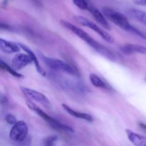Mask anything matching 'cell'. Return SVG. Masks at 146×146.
<instances>
[{"label":"cell","mask_w":146,"mask_h":146,"mask_svg":"<svg viewBox=\"0 0 146 146\" xmlns=\"http://www.w3.org/2000/svg\"><path fill=\"white\" fill-rule=\"evenodd\" d=\"M26 104H27L28 108H29L31 111H33L34 112H35L36 113L38 114L41 118H42L44 121H46V122L48 123V124H50L53 128H56V129L58 130H61V131L74 132V130H73L72 128H71V127L68 126V125H66V124L59 122V121L54 119V118H51V117L49 116L48 114L46 113L44 111H42L39 107H38L36 105H35L32 101H29V100L28 99L26 101Z\"/></svg>","instance_id":"cell-1"},{"label":"cell","mask_w":146,"mask_h":146,"mask_svg":"<svg viewBox=\"0 0 146 146\" xmlns=\"http://www.w3.org/2000/svg\"><path fill=\"white\" fill-rule=\"evenodd\" d=\"M103 12H104V15L110 21H111L113 23L116 24L120 28L130 32L132 25L130 24L129 21H128L126 16L118 12V11L109 8V7H104L103 8Z\"/></svg>","instance_id":"cell-2"},{"label":"cell","mask_w":146,"mask_h":146,"mask_svg":"<svg viewBox=\"0 0 146 146\" xmlns=\"http://www.w3.org/2000/svg\"><path fill=\"white\" fill-rule=\"evenodd\" d=\"M41 58L43 62L46 64L48 67L51 69L56 70V71H62V72L66 73L72 76H78V74L76 70L73 68L71 66L66 63L64 62L63 61L56 58H50V57L45 56L41 55Z\"/></svg>","instance_id":"cell-3"},{"label":"cell","mask_w":146,"mask_h":146,"mask_svg":"<svg viewBox=\"0 0 146 146\" xmlns=\"http://www.w3.org/2000/svg\"><path fill=\"white\" fill-rule=\"evenodd\" d=\"M76 21L78 23H79L81 25L84 26V27H86L88 28L94 30L96 33L98 34L99 36H101L104 40H105L106 42L110 43H113L114 42V38L110 34H108V32L104 30L103 29H101V27H98V25H96V24H94V22H92L91 21H90L89 19H88L87 18H85L84 17H81V16H77L75 17Z\"/></svg>","instance_id":"cell-4"},{"label":"cell","mask_w":146,"mask_h":146,"mask_svg":"<svg viewBox=\"0 0 146 146\" xmlns=\"http://www.w3.org/2000/svg\"><path fill=\"white\" fill-rule=\"evenodd\" d=\"M28 135V127L25 122L22 121H17L13 125L9 133V138L11 141L17 143H22L27 139Z\"/></svg>","instance_id":"cell-5"},{"label":"cell","mask_w":146,"mask_h":146,"mask_svg":"<svg viewBox=\"0 0 146 146\" xmlns=\"http://www.w3.org/2000/svg\"><path fill=\"white\" fill-rule=\"evenodd\" d=\"M61 24L65 27L66 29H68L69 31H72L74 34L77 36L79 37L81 39L84 40V41L87 43L90 46L94 47L96 46V44L98 43V41H96V40H94L89 34H87L86 32L82 30L81 29L78 28V27H76L74 24H72L71 23L68 22V21H65V20H61Z\"/></svg>","instance_id":"cell-6"},{"label":"cell","mask_w":146,"mask_h":146,"mask_svg":"<svg viewBox=\"0 0 146 146\" xmlns=\"http://www.w3.org/2000/svg\"><path fill=\"white\" fill-rule=\"evenodd\" d=\"M21 92L23 93L24 96L28 98L29 100H32V101H36V102L41 104L44 106L46 108L51 107V104L50 103L48 98L44 95L42 93H40L38 91H35V90L31 89V88H26V87L21 86L20 87Z\"/></svg>","instance_id":"cell-7"},{"label":"cell","mask_w":146,"mask_h":146,"mask_svg":"<svg viewBox=\"0 0 146 146\" xmlns=\"http://www.w3.org/2000/svg\"><path fill=\"white\" fill-rule=\"evenodd\" d=\"M31 62L32 59L28 54H18L13 58L11 67L16 71H19Z\"/></svg>","instance_id":"cell-8"},{"label":"cell","mask_w":146,"mask_h":146,"mask_svg":"<svg viewBox=\"0 0 146 146\" xmlns=\"http://www.w3.org/2000/svg\"><path fill=\"white\" fill-rule=\"evenodd\" d=\"M88 10H89L90 12L91 13L94 19L97 21L98 24H99L101 27H103V28L107 30H111V27H110L106 19L98 9L94 7V6H89V8Z\"/></svg>","instance_id":"cell-9"},{"label":"cell","mask_w":146,"mask_h":146,"mask_svg":"<svg viewBox=\"0 0 146 146\" xmlns=\"http://www.w3.org/2000/svg\"><path fill=\"white\" fill-rule=\"evenodd\" d=\"M120 50L123 54L125 55H131V54H136V53L146 54V47L140 45H135V44H125L121 47Z\"/></svg>","instance_id":"cell-10"},{"label":"cell","mask_w":146,"mask_h":146,"mask_svg":"<svg viewBox=\"0 0 146 146\" xmlns=\"http://www.w3.org/2000/svg\"><path fill=\"white\" fill-rule=\"evenodd\" d=\"M21 48L19 44L6 41L3 38L0 39V49L2 52L7 54H13V53L19 52Z\"/></svg>","instance_id":"cell-11"},{"label":"cell","mask_w":146,"mask_h":146,"mask_svg":"<svg viewBox=\"0 0 146 146\" xmlns=\"http://www.w3.org/2000/svg\"><path fill=\"white\" fill-rule=\"evenodd\" d=\"M19 45L20 46V47L21 48V49L24 50V51H25L27 54H28L29 55V56L31 57V58L32 59V61L34 62V65H35L36 69L37 72H38L40 75L42 76H45L46 75V74L45 71H44V70L41 68V66H40L38 58H37V57L36 56V55L34 54V53L33 52V51H31V50L30 49L28 46H27L24 45V44H21V43H19Z\"/></svg>","instance_id":"cell-12"},{"label":"cell","mask_w":146,"mask_h":146,"mask_svg":"<svg viewBox=\"0 0 146 146\" xmlns=\"http://www.w3.org/2000/svg\"><path fill=\"white\" fill-rule=\"evenodd\" d=\"M127 136L132 143L137 146H146V138L129 129L125 131Z\"/></svg>","instance_id":"cell-13"},{"label":"cell","mask_w":146,"mask_h":146,"mask_svg":"<svg viewBox=\"0 0 146 146\" xmlns=\"http://www.w3.org/2000/svg\"><path fill=\"white\" fill-rule=\"evenodd\" d=\"M62 107L68 113H69L70 115H72V116L76 117V118H80V119L85 120V121H88V122H92V121H94L93 117L91 116V115H89V114L84 113L78 112V111H75V110L72 109L71 107H69L68 106L66 105V104H62Z\"/></svg>","instance_id":"cell-14"},{"label":"cell","mask_w":146,"mask_h":146,"mask_svg":"<svg viewBox=\"0 0 146 146\" xmlns=\"http://www.w3.org/2000/svg\"><path fill=\"white\" fill-rule=\"evenodd\" d=\"M89 79L90 81L91 82V84H92L95 87L107 90H108V88H109V86H108L104 80H102V78H100L98 76H97L96 74H90Z\"/></svg>","instance_id":"cell-15"},{"label":"cell","mask_w":146,"mask_h":146,"mask_svg":"<svg viewBox=\"0 0 146 146\" xmlns=\"http://www.w3.org/2000/svg\"><path fill=\"white\" fill-rule=\"evenodd\" d=\"M128 14L141 24L146 26V12L138 9H130Z\"/></svg>","instance_id":"cell-16"},{"label":"cell","mask_w":146,"mask_h":146,"mask_svg":"<svg viewBox=\"0 0 146 146\" xmlns=\"http://www.w3.org/2000/svg\"><path fill=\"white\" fill-rule=\"evenodd\" d=\"M0 66H1V68L4 69L5 71H8L10 74H11L14 76L17 77V78H22L23 76L21 74H20L19 73L17 72V71L14 70V68L11 66H9L7 64H6L5 62L3 61V60H0Z\"/></svg>","instance_id":"cell-17"},{"label":"cell","mask_w":146,"mask_h":146,"mask_svg":"<svg viewBox=\"0 0 146 146\" xmlns=\"http://www.w3.org/2000/svg\"><path fill=\"white\" fill-rule=\"evenodd\" d=\"M72 1L74 4L80 9L87 10L89 8V5L86 0H72Z\"/></svg>","instance_id":"cell-18"},{"label":"cell","mask_w":146,"mask_h":146,"mask_svg":"<svg viewBox=\"0 0 146 146\" xmlns=\"http://www.w3.org/2000/svg\"><path fill=\"white\" fill-rule=\"evenodd\" d=\"M57 140H58L57 135H49L44 140V144L46 145H53Z\"/></svg>","instance_id":"cell-19"},{"label":"cell","mask_w":146,"mask_h":146,"mask_svg":"<svg viewBox=\"0 0 146 146\" xmlns=\"http://www.w3.org/2000/svg\"><path fill=\"white\" fill-rule=\"evenodd\" d=\"M5 120L9 124H10V125H14V124L17 123V122L15 116L11 115V114H8V115H6Z\"/></svg>","instance_id":"cell-20"},{"label":"cell","mask_w":146,"mask_h":146,"mask_svg":"<svg viewBox=\"0 0 146 146\" xmlns=\"http://www.w3.org/2000/svg\"><path fill=\"white\" fill-rule=\"evenodd\" d=\"M133 2L138 5L146 6V0H133Z\"/></svg>","instance_id":"cell-21"},{"label":"cell","mask_w":146,"mask_h":146,"mask_svg":"<svg viewBox=\"0 0 146 146\" xmlns=\"http://www.w3.org/2000/svg\"><path fill=\"white\" fill-rule=\"evenodd\" d=\"M1 28L5 29H11V28L9 27V26L7 25V24H1Z\"/></svg>","instance_id":"cell-22"},{"label":"cell","mask_w":146,"mask_h":146,"mask_svg":"<svg viewBox=\"0 0 146 146\" xmlns=\"http://www.w3.org/2000/svg\"><path fill=\"white\" fill-rule=\"evenodd\" d=\"M139 125H140V126L143 128V129L145 130L146 131V125H145V124H143V123H139Z\"/></svg>","instance_id":"cell-23"}]
</instances>
